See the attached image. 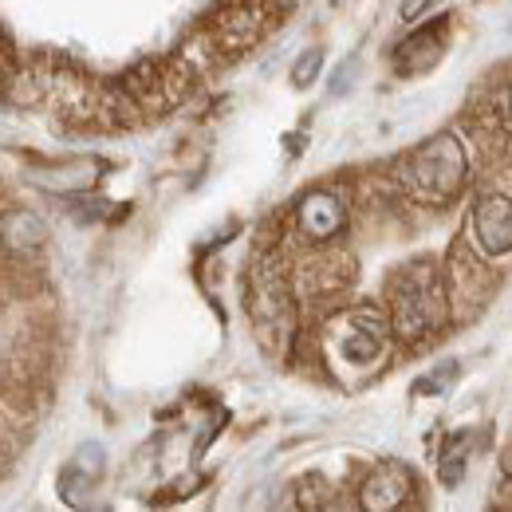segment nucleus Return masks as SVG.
<instances>
[{"instance_id": "f8f14e48", "label": "nucleus", "mask_w": 512, "mask_h": 512, "mask_svg": "<svg viewBox=\"0 0 512 512\" xmlns=\"http://www.w3.org/2000/svg\"><path fill=\"white\" fill-rule=\"evenodd\" d=\"M0 245L12 256H32L48 245V225L32 209H8L0 217Z\"/></svg>"}, {"instance_id": "2eb2a0df", "label": "nucleus", "mask_w": 512, "mask_h": 512, "mask_svg": "<svg viewBox=\"0 0 512 512\" xmlns=\"http://www.w3.org/2000/svg\"><path fill=\"white\" fill-rule=\"evenodd\" d=\"M320 67H323V52H320V48L304 52V56L296 60V67H292V83H296V87H308V83H316Z\"/></svg>"}, {"instance_id": "423d86ee", "label": "nucleus", "mask_w": 512, "mask_h": 512, "mask_svg": "<svg viewBox=\"0 0 512 512\" xmlns=\"http://www.w3.org/2000/svg\"><path fill=\"white\" fill-rule=\"evenodd\" d=\"M355 280V260L343 249H331L320 245L308 260H300L292 268V292H296V304H308V308H331Z\"/></svg>"}, {"instance_id": "20e7f679", "label": "nucleus", "mask_w": 512, "mask_h": 512, "mask_svg": "<svg viewBox=\"0 0 512 512\" xmlns=\"http://www.w3.org/2000/svg\"><path fill=\"white\" fill-rule=\"evenodd\" d=\"M446 296H449V320H473L477 312H485L493 288H497V272L489 268V256H481L469 237L453 241L446 256Z\"/></svg>"}, {"instance_id": "4468645a", "label": "nucleus", "mask_w": 512, "mask_h": 512, "mask_svg": "<svg viewBox=\"0 0 512 512\" xmlns=\"http://www.w3.org/2000/svg\"><path fill=\"white\" fill-rule=\"evenodd\" d=\"M465 457H469V442H461V438H457V442L442 453V465H438L442 485H449V489H453V485L465 477Z\"/></svg>"}, {"instance_id": "f3484780", "label": "nucleus", "mask_w": 512, "mask_h": 512, "mask_svg": "<svg viewBox=\"0 0 512 512\" xmlns=\"http://www.w3.org/2000/svg\"><path fill=\"white\" fill-rule=\"evenodd\" d=\"M501 469H505V477L512 481V438H509V446H505V453H501Z\"/></svg>"}, {"instance_id": "39448f33", "label": "nucleus", "mask_w": 512, "mask_h": 512, "mask_svg": "<svg viewBox=\"0 0 512 512\" xmlns=\"http://www.w3.org/2000/svg\"><path fill=\"white\" fill-rule=\"evenodd\" d=\"M386 339H390L386 308H347L335 316L327 343L343 367H371L383 359Z\"/></svg>"}, {"instance_id": "a211bd4d", "label": "nucleus", "mask_w": 512, "mask_h": 512, "mask_svg": "<svg viewBox=\"0 0 512 512\" xmlns=\"http://www.w3.org/2000/svg\"><path fill=\"white\" fill-rule=\"evenodd\" d=\"M272 4H276V8H280V12H288V8H296V4H300V0H272Z\"/></svg>"}, {"instance_id": "7ed1b4c3", "label": "nucleus", "mask_w": 512, "mask_h": 512, "mask_svg": "<svg viewBox=\"0 0 512 512\" xmlns=\"http://www.w3.org/2000/svg\"><path fill=\"white\" fill-rule=\"evenodd\" d=\"M249 316L268 351H284L296 335V292L280 249H260L249 272Z\"/></svg>"}, {"instance_id": "1a4fd4ad", "label": "nucleus", "mask_w": 512, "mask_h": 512, "mask_svg": "<svg viewBox=\"0 0 512 512\" xmlns=\"http://www.w3.org/2000/svg\"><path fill=\"white\" fill-rule=\"evenodd\" d=\"M347 229V201L339 197V190H312L300 197L296 205V233L308 245H331L339 233Z\"/></svg>"}, {"instance_id": "ddd939ff", "label": "nucleus", "mask_w": 512, "mask_h": 512, "mask_svg": "<svg viewBox=\"0 0 512 512\" xmlns=\"http://www.w3.org/2000/svg\"><path fill=\"white\" fill-rule=\"evenodd\" d=\"M331 493H335V489H331L323 477H304V481L296 485V505H304V509H331V505H335Z\"/></svg>"}, {"instance_id": "9b49d317", "label": "nucleus", "mask_w": 512, "mask_h": 512, "mask_svg": "<svg viewBox=\"0 0 512 512\" xmlns=\"http://www.w3.org/2000/svg\"><path fill=\"white\" fill-rule=\"evenodd\" d=\"M442 52H446V20L410 32L394 52V71L398 75H422L442 60Z\"/></svg>"}, {"instance_id": "f257e3e1", "label": "nucleus", "mask_w": 512, "mask_h": 512, "mask_svg": "<svg viewBox=\"0 0 512 512\" xmlns=\"http://www.w3.org/2000/svg\"><path fill=\"white\" fill-rule=\"evenodd\" d=\"M386 320H390V335H398L402 343H418L449 320L446 276L430 256H418L390 276Z\"/></svg>"}, {"instance_id": "6ab92c4d", "label": "nucleus", "mask_w": 512, "mask_h": 512, "mask_svg": "<svg viewBox=\"0 0 512 512\" xmlns=\"http://www.w3.org/2000/svg\"><path fill=\"white\" fill-rule=\"evenodd\" d=\"M509 119H512V87H509Z\"/></svg>"}, {"instance_id": "6e6552de", "label": "nucleus", "mask_w": 512, "mask_h": 512, "mask_svg": "<svg viewBox=\"0 0 512 512\" xmlns=\"http://www.w3.org/2000/svg\"><path fill=\"white\" fill-rule=\"evenodd\" d=\"M469 245L489 260H501L512 253V193L489 190L473 201Z\"/></svg>"}, {"instance_id": "0eeeda50", "label": "nucleus", "mask_w": 512, "mask_h": 512, "mask_svg": "<svg viewBox=\"0 0 512 512\" xmlns=\"http://www.w3.org/2000/svg\"><path fill=\"white\" fill-rule=\"evenodd\" d=\"M272 16H280V8H276L272 0H233V4H225V8L205 24V32H209V40L217 44L221 60H229V56H241V52L253 48L256 40L268 32Z\"/></svg>"}, {"instance_id": "f03ea898", "label": "nucleus", "mask_w": 512, "mask_h": 512, "mask_svg": "<svg viewBox=\"0 0 512 512\" xmlns=\"http://www.w3.org/2000/svg\"><path fill=\"white\" fill-rule=\"evenodd\" d=\"M465 182H469V150L449 130L426 138L394 166V186L414 205H430V209L457 201Z\"/></svg>"}, {"instance_id": "dca6fc26", "label": "nucleus", "mask_w": 512, "mask_h": 512, "mask_svg": "<svg viewBox=\"0 0 512 512\" xmlns=\"http://www.w3.org/2000/svg\"><path fill=\"white\" fill-rule=\"evenodd\" d=\"M434 0H402V20H414L418 12H426Z\"/></svg>"}, {"instance_id": "9d476101", "label": "nucleus", "mask_w": 512, "mask_h": 512, "mask_svg": "<svg viewBox=\"0 0 512 512\" xmlns=\"http://www.w3.org/2000/svg\"><path fill=\"white\" fill-rule=\"evenodd\" d=\"M410 493H414L410 469H406L402 461H383V465H375V469L363 477V485H359V505L367 512H394L410 501Z\"/></svg>"}]
</instances>
